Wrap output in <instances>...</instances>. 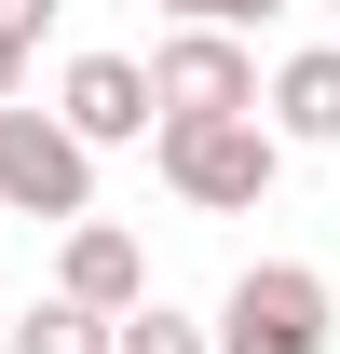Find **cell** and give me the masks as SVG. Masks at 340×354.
Listing matches in <instances>:
<instances>
[{"instance_id": "7c38bea8", "label": "cell", "mask_w": 340, "mask_h": 354, "mask_svg": "<svg viewBox=\"0 0 340 354\" xmlns=\"http://www.w3.org/2000/svg\"><path fill=\"white\" fill-rule=\"evenodd\" d=\"M14 95H28V55H14V41H0V109H14Z\"/></svg>"}, {"instance_id": "4fadbf2b", "label": "cell", "mask_w": 340, "mask_h": 354, "mask_svg": "<svg viewBox=\"0 0 340 354\" xmlns=\"http://www.w3.org/2000/svg\"><path fill=\"white\" fill-rule=\"evenodd\" d=\"M164 14H177V28H218V0H164Z\"/></svg>"}, {"instance_id": "7a4b0ae2", "label": "cell", "mask_w": 340, "mask_h": 354, "mask_svg": "<svg viewBox=\"0 0 340 354\" xmlns=\"http://www.w3.org/2000/svg\"><path fill=\"white\" fill-rule=\"evenodd\" d=\"M327 327H340V300H327L313 259H245L218 327H205V354H327Z\"/></svg>"}, {"instance_id": "8fae6325", "label": "cell", "mask_w": 340, "mask_h": 354, "mask_svg": "<svg viewBox=\"0 0 340 354\" xmlns=\"http://www.w3.org/2000/svg\"><path fill=\"white\" fill-rule=\"evenodd\" d=\"M258 14H286V0H218V28H258Z\"/></svg>"}, {"instance_id": "8992f818", "label": "cell", "mask_w": 340, "mask_h": 354, "mask_svg": "<svg viewBox=\"0 0 340 354\" xmlns=\"http://www.w3.org/2000/svg\"><path fill=\"white\" fill-rule=\"evenodd\" d=\"M55 300H82V313L150 300V245H136L123 218H68V245H55Z\"/></svg>"}, {"instance_id": "6da1fadb", "label": "cell", "mask_w": 340, "mask_h": 354, "mask_svg": "<svg viewBox=\"0 0 340 354\" xmlns=\"http://www.w3.org/2000/svg\"><path fill=\"white\" fill-rule=\"evenodd\" d=\"M150 164H164L177 205H205V218H258L272 177H286V136L258 123V109H205V123H150Z\"/></svg>"}, {"instance_id": "9c48e42d", "label": "cell", "mask_w": 340, "mask_h": 354, "mask_svg": "<svg viewBox=\"0 0 340 354\" xmlns=\"http://www.w3.org/2000/svg\"><path fill=\"white\" fill-rule=\"evenodd\" d=\"M109 354H205V313H177V300H123V313H109Z\"/></svg>"}, {"instance_id": "ba28073f", "label": "cell", "mask_w": 340, "mask_h": 354, "mask_svg": "<svg viewBox=\"0 0 340 354\" xmlns=\"http://www.w3.org/2000/svg\"><path fill=\"white\" fill-rule=\"evenodd\" d=\"M0 354H109V313H82V300H28Z\"/></svg>"}, {"instance_id": "3957f363", "label": "cell", "mask_w": 340, "mask_h": 354, "mask_svg": "<svg viewBox=\"0 0 340 354\" xmlns=\"http://www.w3.org/2000/svg\"><path fill=\"white\" fill-rule=\"evenodd\" d=\"M0 205H14V218H95V150L68 123H55V109H28V95H14V109H0Z\"/></svg>"}, {"instance_id": "52a82bcc", "label": "cell", "mask_w": 340, "mask_h": 354, "mask_svg": "<svg viewBox=\"0 0 340 354\" xmlns=\"http://www.w3.org/2000/svg\"><path fill=\"white\" fill-rule=\"evenodd\" d=\"M258 123L286 136V150H340V41H313V55H286V68L258 82Z\"/></svg>"}, {"instance_id": "5b68a950", "label": "cell", "mask_w": 340, "mask_h": 354, "mask_svg": "<svg viewBox=\"0 0 340 354\" xmlns=\"http://www.w3.org/2000/svg\"><path fill=\"white\" fill-rule=\"evenodd\" d=\"M55 123L82 136V150H123V136H150V68H136V55H68Z\"/></svg>"}, {"instance_id": "5bb4252c", "label": "cell", "mask_w": 340, "mask_h": 354, "mask_svg": "<svg viewBox=\"0 0 340 354\" xmlns=\"http://www.w3.org/2000/svg\"><path fill=\"white\" fill-rule=\"evenodd\" d=\"M327 14H340V0H327Z\"/></svg>"}, {"instance_id": "277c9868", "label": "cell", "mask_w": 340, "mask_h": 354, "mask_svg": "<svg viewBox=\"0 0 340 354\" xmlns=\"http://www.w3.org/2000/svg\"><path fill=\"white\" fill-rule=\"evenodd\" d=\"M205 109H258V55L232 28H177L150 55V123H205Z\"/></svg>"}, {"instance_id": "30bf717a", "label": "cell", "mask_w": 340, "mask_h": 354, "mask_svg": "<svg viewBox=\"0 0 340 354\" xmlns=\"http://www.w3.org/2000/svg\"><path fill=\"white\" fill-rule=\"evenodd\" d=\"M41 28H55V0H0V41H14V55L41 41Z\"/></svg>"}]
</instances>
